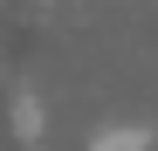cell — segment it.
<instances>
[{
  "label": "cell",
  "mask_w": 158,
  "mask_h": 151,
  "mask_svg": "<svg viewBox=\"0 0 158 151\" xmlns=\"http://www.w3.org/2000/svg\"><path fill=\"white\" fill-rule=\"evenodd\" d=\"M103 151H131V137H110V144H103Z\"/></svg>",
  "instance_id": "cell-1"
}]
</instances>
